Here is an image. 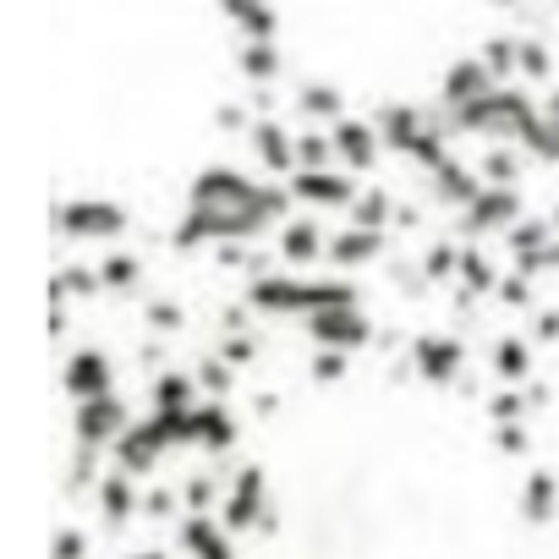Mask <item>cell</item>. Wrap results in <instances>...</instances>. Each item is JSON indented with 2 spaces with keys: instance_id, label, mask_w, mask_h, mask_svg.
<instances>
[{
  "instance_id": "7",
  "label": "cell",
  "mask_w": 559,
  "mask_h": 559,
  "mask_svg": "<svg viewBox=\"0 0 559 559\" xmlns=\"http://www.w3.org/2000/svg\"><path fill=\"white\" fill-rule=\"evenodd\" d=\"M526 214V203H521V192H510V187H483L466 209H461V236L466 241H483V236H504L515 219Z\"/></svg>"
},
{
  "instance_id": "30",
  "label": "cell",
  "mask_w": 559,
  "mask_h": 559,
  "mask_svg": "<svg viewBox=\"0 0 559 559\" xmlns=\"http://www.w3.org/2000/svg\"><path fill=\"white\" fill-rule=\"evenodd\" d=\"M219 493H225V477H214V472H192V477L181 483L187 515H214V510H219Z\"/></svg>"
},
{
  "instance_id": "46",
  "label": "cell",
  "mask_w": 559,
  "mask_h": 559,
  "mask_svg": "<svg viewBox=\"0 0 559 559\" xmlns=\"http://www.w3.org/2000/svg\"><path fill=\"white\" fill-rule=\"evenodd\" d=\"M214 121H225V127H230V132H236V127H252V121H247V110H241V105H219V110H214Z\"/></svg>"
},
{
  "instance_id": "17",
  "label": "cell",
  "mask_w": 559,
  "mask_h": 559,
  "mask_svg": "<svg viewBox=\"0 0 559 559\" xmlns=\"http://www.w3.org/2000/svg\"><path fill=\"white\" fill-rule=\"evenodd\" d=\"M324 252H330L324 225H319L313 214H292V219H286V230H280V258H286V263L302 274V269L324 263Z\"/></svg>"
},
{
  "instance_id": "14",
  "label": "cell",
  "mask_w": 559,
  "mask_h": 559,
  "mask_svg": "<svg viewBox=\"0 0 559 559\" xmlns=\"http://www.w3.org/2000/svg\"><path fill=\"white\" fill-rule=\"evenodd\" d=\"M412 368H417V379L423 384H455L461 379V368H466V346L455 341V335H417L412 341Z\"/></svg>"
},
{
  "instance_id": "32",
  "label": "cell",
  "mask_w": 559,
  "mask_h": 559,
  "mask_svg": "<svg viewBox=\"0 0 559 559\" xmlns=\"http://www.w3.org/2000/svg\"><path fill=\"white\" fill-rule=\"evenodd\" d=\"M554 56L543 39H515V83H548Z\"/></svg>"
},
{
  "instance_id": "8",
  "label": "cell",
  "mask_w": 559,
  "mask_h": 559,
  "mask_svg": "<svg viewBox=\"0 0 559 559\" xmlns=\"http://www.w3.org/2000/svg\"><path fill=\"white\" fill-rule=\"evenodd\" d=\"M127 428H132V412H127V401H121V395L83 401V406L72 412V433H78V444H83V450H94V455H105Z\"/></svg>"
},
{
  "instance_id": "48",
  "label": "cell",
  "mask_w": 559,
  "mask_h": 559,
  "mask_svg": "<svg viewBox=\"0 0 559 559\" xmlns=\"http://www.w3.org/2000/svg\"><path fill=\"white\" fill-rule=\"evenodd\" d=\"M127 559H176V554H165V548H143V554H127Z\"/></svg>"
},
{
  "instance_id": "37",
  "label": "cell",
  "mask_w": 559,
  "mask_h": 559,
  "mask_svg": "<svg viewBox=\"0 0 559 559\" xmlns=\"http://www.w3.org/2000/svg\"><path fill=\"white\" fill-rule=\"evenodd\" d=\"M510 274H521V280H532V286H537V280H543V274H559V236H554L548 247H537V252H521V258L510 263Z\"/></svg>"
},
{
  "instance_id": "42",
  "label": "cell",
  "mask_w": 559,
  "mask_h": 559,
  "mask_svg": "<svg viewBox=\"0 0 559 559\" xmlns=\"http://www.w3.org/2000/svg\"><path fill=\"white\" fill-rule=\"evenodd\" d=\"M252 346H258V341H252V335H225V341H219V352H214V357H219V362H225V368H230V373H236V368H247V362H252Z\"/></svg>"
},
{
  "instance_id": "6",
  "label": "cell",
  "mask_w": 559,
  "mask_h": 559,
  "mask_svg": "<svg viewBox=\"0 0 559 559\" xmlns=\"http://www.w3.org/2000/svg\"><path fill=\"white\" fill-rule=\"evenodd\" d=\"M302 330H308V341H313L319 352H341V357L373 346V319L362 313V302H357V308H324V313L302 319Z\"/></svg>"
},
{
  "instance_id": "11",
  "label": "cell",
  "mask_w": 559,
  "mask_h": 559,
  "mask_svg": "<svg viewBox=\"0 0 559 559\" xmlns=\"http://www.w3.org/2000/svg\"><path fill=\"white\" fill-rule=\"evenodd\" d=\"M247 143H252L258 165H263L274 181H292V176H297V138H292V127H286V121L258 116V121L247 127Z\"/></svg>"
},
{
  "instance_id": "13",
  "label": "cell",
  "mask_w": 559,
  "mask_h": 559,
  "mask_svg": "<svg viewBox=\"0 0 559 559\" xmlns=\"http://www.w3.org/2000/svg\"><path fill=\"white\" fill-rule=\"evenodd\" d=\"M330 148H335V170H346V176L373 170V165H379V154H384V143H379L373 121H357V116H346V121H335V127H330Z\"/></svg>"
},
{
  "instance_id": "38",
  "label": "cell",
  "mask_w": 559,
  "mask_h": 559,
  "mask_svg": "<svg viewBox=\"0 0 559 559\" xmlns=\"http://www.w3.org/2000/svg\"><path fill=\"white\" fill-rule=\"evenodd\" d=\"M477 61L488 67V78H493L499 88H504V83H515V39H488Z\"/></svg>"
},
{
  "instance_id": "21",
  "label": "cell",
  "mask_w": 559,
  "mask_h": 559,
  "mask_svg": "<svg viewBox=\"0 0 559 559\" xmlns=\"http://www.w3.org/2000/svg\"><path fill=\"white\" fill-rule=\"evenodd\" d=\"M428 187H433V198H439L444 209H466V203L483 192L477 170H472V165H461V159H439V165L428 170Z\"/></svg>"
},
{
  "instance_id": "9",
  "label": "cell",
  "mask_w": 559,
  "mask_h": 559,
  "mask_svg": "<svg viewBox=\"0 0 559 559\" xmlns=\"http://www.w3.org/2000/svg\"><path fill=\"white\" fill-rule=\"evenodd\" d=\"M61 384H67L72 406L105 401V395H116V362H110L99 346H78V352L67 357V368H61Z\"/></svg>"
},
{
  "instance_id": "25",
  "label": "cell",
  "mask_w": 559,
  "mask_h": 559,
  "mask_svg": "<svg viewBox=\"0 0 559 559\" xmlns=\"http://www.w3.org/2000/svg\"><path fill=\"white\" fill-rule=\"evenodd\" d=\"M346 219L357 225V230H390L395 225V198L384 192V187H357V198H352V209H346Z\"/></svg>"
},
{
  "instance_id": "24",
  "label": "cell",
  "mask_w": 559,
  "mask_h": 559,
  "mask_svg": "<svg viewBox=\"0 0 559 559\" xmlns=\"http://www.w3.org/2000/svg\"><path fill=\"white\" fill-rule=\"evenodd\" d=\"M297 110L308 116V127H335V121H346V99H341V88H330V83H302L297 88Z\"/></svg>"
},
{
  "instance_id": "12",
  "label": "cell",
  "mask_w": 559,
  "mask_h": 559,
  "mask_svg": "<svg viewBox=\"0 0 559 559\" xmlns=\"http://www.w3.org/2000/svg\"><path fill=\"white\" fill-rule=\"evenodd\" d=\"M286 192H292V203H308V209L335 214V209H352L357 176H346V170H297V176L286 181Z\"/></svg>"
},
{
  "instance_id": "15",
  "label": "cell",
  "mask_w": 559,
  "mask_h": 559,
  "mask_svg": "<svg viewBox=\"0 0 559 559\" xmlns=\"http://www.w3.org/2000/svg\"><path fill=\"white\" fill-rule=\"evenodd\" d=\"M176 548H181V559H241L236 537L219 526V515H181L176 521Z\"/></svg>"
},
{
  "instance_id": "35",
  "label": "cell",
  "mask_w": 559,
  "mask_h": 559,
  "mask_svg": "<svg viewBox=\"0 0 559 559\" xmlns=\"http://www.w3.org/2000/svg\"><path fill=\"white\" fill-rule=\"evenodd\" d=\"M297 170H335L330 132H297Z\"/></svg>"
},
{
  "instance_id": "31",
  "label": "cell",
  "mask_w": 559,
  "mask_h": 559,
  "mask_svg": "<svg viewBox=\"0 0 559 559\" xmlns=\"http://www.w3.org/2000/svg\"><path fill=\"white\" fill-rule=\"evenodd\" d=\"M504 241H510V258H521V252L548 247V241H554V225H548V214H521V219L504 230Z\"/></svg>"
},
{
  "instance_id": "45",
  "label": "cell",
  "mask_w": 559,
  "mask_h": 559,
  "mask_svg": "<svg viewBox=\"0 0 559 559\" xmlns=\"http://www.w3.org/2000/svg\"><path fill=\"white\" fill-rule=\"evenodd\" d=\"M148 324H154V330H181V308H170V302H148Z\"/></svg>"
},
{
  "instance_id": "39",
  "label": "cell",
  "mask_w": 559,
  "mask_h": 559,
  "mask_svg": "<svg viewBox=\"0 0 559 559\" xmlns=\"http://www.w3.org/2000/svg\"><path fill=\"white\" fill-rule=\"evenodd\" d=\"M493 302H504V308H515V313H532V308H537V286H532V280H521V274H499Z\"/></svg>"
},
{
  "instance_id": "3",
  "label": "cell",
  "mask_w": 559,
  "mask_h": 559,
  "mask_svg": "<svg viewBox=\"0 0 559 559\" xmlns=\"http://www.w3.org/2000/svg\"><path fill=\"white\" fill-rule=\"evenodd\" d=\"M537 121V99L521 83H504L493 94H483L477 105L444 116V132H466V138H493V148H515L521 132Z\"/></svg>"
},
{
  "instance_id": "49",
  "label": "cell",
  "mask_w": 559,
  "mask_h": 559,
  "mask_svg": "<svg viewBox=\"0 0 559 559\" xmlns=\"http://www.w3.org/2000/svg\"><path fill=\"white\" fill-rule=\"evenodd\" d=\"M548 225H554V236H559V203H554V214H548Z\"/></svg>"
},
{
  "instance_id": "22",
  "label": "cell",
  "mask_w": 559,
  "mask_h": 559,
  "mask_svg": "<svg viewBox=\"0 0 559 559\" xmlns=\"http://www.w3.org/2000/svg\"><path fill=\"white\" fill-rule=\"evenodd\" d=\"M488 368L504 379V390H526L532 384V341H521V335L493 341L488 346Z\"/></svg>"
},
{
  "instance_id": "29",
  "label": "cell",
  "mask_w": 559,
  "mask_h": 559,
  "mask_svg": "<svg viewBox=\"0 0 559 559\" xmlns=\"http://www.w3.org/2000/svg\"><path fill=\"white\" fill-rule=\"evenodd\" d=\"M455 280H461V292L466 297H493V286H499V269L483 258V247H461V263H455Z\"/></svg>"
},
{
  "instance_id": "4",
  "label": "cell",
  "mask_w": 559,
  "mask_h": 559,
  "mask_svg": "<svg viewBox=\"0 0 559 559\" xmlns=\"http://www.w3.org/2000/svg\"><path fill=\"white\" fill-rule=\"evenodd\" d=\"M219 526L230 537L241 532H274V504H269V483H263V466H241L236 477H225V493H219Z\"/></svg>"
},
{
  "instance_id": "16",
  "label": "cell",
  "mask_w": 559,
  "mask_h": 559,
  "mask_svg": "<svg viewBox=\"0 0 559 559\" xmlns=\"http://www.w3.org/2000/svg\"><path fill=\"white\" fill-rule=\"evenodd\" d=\"M499 83L488 78V67L477 61V56H461V61H450V72H444V83H439V105H444V116H455V110H466V105H477L483 94H493Z\"/></svg>"
},
{
  "instance_id": "41",
  "label": "cell",
  "mask_w": 559,
  "mask_h": 559,
  "mask_svg": "<svg viewBox=\"0 0 559 559\" xmlns=\"http://www.w3.org/2000/svg\"><path fill=\"white\" fill-rule=\"evenodd\" d=\"M493 450H499V455H532V428H526V423L493 428Z\"/></svg>"
},
{
  "instance_id": "1",
  "label": "cell",
  "mask_w": 559,
  "mask_h": 559,
  "mask_svg": "<svg viewBox=\"0 0 559 559\" xmlns=\"http://www.w3.org/2000/svg\"><path fill=\"white\" fill-rule=\"evenodd\" d=\"M286 181H252L236 165H203L187 187V214L176 230V247H241L263 236L269 225L292 219Z\"/></svg>"
},
{
  "instance_id": "36",
  "label": "cell",
  "mask_w": 559,
  "mask_h": 559,
  "mask_svg": "<svg viewBox=\"0 0 559 559\" xmlns=\"http://www.w3.org/2000/svg\"><path fill=\"white\" fill-rule=\"evenodd\" d=\"M138 280H143V263L127 258V252H110V258L99 263V286H105V292H127V286H138Z\"/></svg>"
},
{
  "instance_id": "20",
  "label": "cell",
  "mask_w": 559,
  "mask_h": 559,
  "mask_svg": "<svg viewBox=\"0 0 559 559\" xmlns=\"http://www.w3.org/2000/svg\"><path fill=\"white\" fill-rule=\"evenodd\" d=\"M521 521L526 526H554L559 521V477L548 466H532L521 483Z\"/></svg>"
},
{
  "instance_id": "19",
  "label": "cell",
  "mask_w": 559,
  "mask_h": 559,
  "mask_svg": "<svg viewBox=\"0 0 559 559\" xmlns=\"http://www.w3.org/2000/svg\"><path fill=\"white\" fill-rule=\"evenodd\" d=\"M384 252H390V230H357V225H346L341 236H330L324 263H335V269H362V263H373V258H384Z\"/></svg>"
},
{
  "instance_id": "23",
  "label": "cell",
  "mask_w": 559,
  "mask_h": 559,
  "mask_svg": "<svg viewBox=\"0 0 559 559\" xmlns=\"http://www.w3.org/2000/svg\"><path fill=\"white\" fill-rule=\"evenodd\" d=\"M203 395H198V384H192V373H181V368H170V373H159L154 384H148V406L159 412V417H181V412H192Z\"/></svg>"
},
{
  "instance_id": "27",
  "label": "cell",
  "mask_w": 559,
  "mask_h": 559,
  "mask_svg": "<svg viewBox=\"0 0 559 559\" xmlns=\"http://www.w3.org/2000/svg\"><path fill=\"white\" fill-rule=\"evenodd\" d=\"M521 159H532V165H559V121H548L543 116V105H537V121L521 132Z\"/></svg>"
},
{
  "instance_id": "5",
  "label": "cell",
  "mask_w": 559,
  "mask_h": 559,
  "mask_svg": "<svg viewBox=\"0 0 559 559\" xmlns=\"http://www.w3.org/2000/svg\"><path fill=\"white\" fill-rule=\"evenodd\" d=\"M127 225H132V214L121 203H105V198H72L56 214V230L72 241H121Z\"/></svg>"
},
{
  "instance_id": "18",
  "label": "cell",
  "mask_w": 559,
  "mask_h": 559,
  "mask_svg": "<svg viewBox=\"0 0 559 559\" xmlns=\"http://www.w3.org/2000/svg\"><path fill=\"white\" fill-rule=\"evenodd\" d=\"M94 504H99V515H105V526H127V521H138V483L127 477V472H99V483H94Z\"/></svg>"
},
{
  "instance_id": "34",
  "label": "cell",
  "mask_w": 559,
  "mask_h": 559,
  "mask_svg": "<svg viewBox=\"0 0 559 559\" xmlns=\"http://www.w3.org/2000/svg\"><path fill=\"white\" fill-rule=\"evenodd\" d=\"M192 384H198V395H203V401H225V395H230V384H236V373H230L219 357H203V362L192 368Z\"/></svg>"
},
{
  "instance_id": "33",
  "label": "cell",
  "mask_w": 559,
  "mask_h": 559,
  "mask_svg": "<svg viewBox=\"0 0 559 559\" xmlns=\"http://www.w3.org/2000/svg\"><path fill=\"white\" fill-rule=\"evenodd\" d=\"M225 23H236V28H241V45L274 39V28H280V17H274V12H263V7H230V12H225Z\"/></svg>"
},
{
  "instance_id": "26",
  "label": "cell",
  "mask_w": 559,
  "mask_h": 559,
  "mask_svg": "<svg viewBox=\"0 0 559 559\" xmlns=\"http://www.w3.org/2000/svg\"><path fill=\"white\" fill-rule=\"evenodd\" d=\"M521 170H526L521 148H488V154L477 159V181H483V187H510V192H521Z\"/></svg>"
},
{
  "instance_id": "44",
  "label": "cell",
  "mask_w": 559,
  "mask_h": 559,
  "mask_svg": "<svg viewBox=\"0 0 559 559\" xmlns=\"http://www.w3.org/2000/svg\"><path fill=\"white\" fill-rule=\"evenodd\" d=\"M532 346H559V308L532 313Z\"/></svg>"
},
{
  "instance_id": "28",
  "label": "cell",
  "mask_w": 559,
  "mask_h": 559,
  "mask_svg": "<svg viewBox=\"0 0 559 559\" xmlns=\"http://www.w3.org/2000/svg\"><path fill=\"white\" fill-rule=\"evenodd\" d=\"M236 67H241V78H247L252 88L274 83V78H280V39H258V45H241Z\"/></svg>"
},
{
  "instance_id": "10",
  "label": "cell",
  "mask_w": 559,
  "mask_h": 559,
  "mask_svg": "<svg viewBox=\"0 0 559 559\" xmlns=\"http://www.w3.org/2000/svg\"><path fill=\"white\" fill-rule=\"evenodd\" d=\"M241 439V423L225 401H198L187 412V450H203V455H230Z\"/></svg>"
},
{
  "instance_id": "40",
  "label": "cell",
  "mask_w": 559,
  "mask_h": 559,
  "mask_svg": "<svg viewBox=\"0 0 559 559\" xmlns=\"http://www.w3.org/2000/svg\"><path fill=\"white\" fill-rule=\"evenodd\" d=\"M455 263H461V247H450V241H433L428 252H423V280H450L455 274Z\"/></svg>"
},
{
  "instance_id": "2",
  "label": "cell",
  "mask_w": 559,
  "mask_h": 559,
  "mask_svg": "<svg viewBox=\"0 0 559 559\" xmlns=\"http://www.w3.org/2000/svg\"><path fill=\"white\" fill-rule=\"evenodd\" d=\"M362 292L352 280H319V274H258L247 280V308L269 319H313L324 308H357Z\"/></svg>"
},
{
  "instance_id": "47",
  "label": "cell",
  "mask_w": 559,
  "mask_h": 559,
  "mask_svg": "<svg viewBox=\"0 0 559 559\" xmlns=\"http://www.w3.org/2000/svg\"><path fill=\"white\" fill-rule=\"evenodd\" d=\"M543 116H548V121H559V88H548V99H543Z\"/></svg>"
},
{
  "instance_id": "43",
  "label": "cell",
  "mask_w": 559,
  "mask_h": 559,
  "mask_svg": "<svg viewBox=\"0 0 559 559\" xmlns=\"http://www.w3.org/2000/svg\"><path fill=\"white\" fill-rule=\"evenodd\" d=\"M346 362H352V357H341V352H313V362H308V373H313L319 384H335V379L346 373Z\"/></svg>"
}]
</instances>
